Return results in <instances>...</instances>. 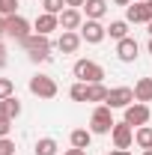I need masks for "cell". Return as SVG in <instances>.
I'll return each mask as SVG.
<instances>
[{
    "label": "cell",
    "instance_id": "obj_28",
    "mask_svg": "<svg viewBox=\"0 0 152 155\" xmlns=\"http://www.w3.org/2000/svg\"><path fill=\"white\" fill-rule=\"evenodd\" d=\"M27 57L33 60V63H48V60H51V51H33V54H27Z\"/></svg>",
    "mask_w": 152,
    "mask_h": 155
},
{
    "label": "cell",
    "instance_id": "obj_13",
    "mask_svg": "<svg viewBox=\"0 0 152 155\" xmlns=\"http://www.w3.org/2000/svg\"><path fill=\"white\" fill-rule=\"evenodd\" d=\"M81 24H84V12H81V9L66 6V9L60 12V27H63V30H81Z\"/></svg>",
    "mask_w": 152,
    "mask_h": 155
},
{
    "label": "cell",
    "instance_id": "obj_18",
    "mask_svg": "<svg viewBox=\"0 0 152 155\" xmlns=\"http://www.w3.org/2000/svg\"><path fill=\"white\" fill-rule=\"evenodd\" d=\"M107 87L104 84H87V101H95V104H104L107 101Z\"/></svg>",
    "mask_w": 152,
    "mask_h": 155
},
{
    "label": "cell",
    "instance_id": "obj_33",
    "mask_svg": "<svg viewBox=\"0 0 152 155\" xmlns=\"http://www.w3.org/2000/svg\"><path fill=\"white\" fill-rule=\"evenodd\" d=\"M3 36H6V18L0 15V42H3Z\"/></svg>",
    "mask_w": 152,
    "mask_h": 155
},
{
    "label": "cell",
    "instance_id": "obj_5",
    "mask_svg": "<svg viewBox=\"0 0 152 155\" xmlns=\"http://www.w3.org/2000/svg\"><path fill=\"white\" fill-rule=\"evenodd\" d=\"M111 110H116V107H128V104H134V87H111V93H107V101H104Z\"/></svg>",
    "mask_w": 152,
    "mask_h": 155
},
{
    "label": "cell",
    "instance_id": "obj_1",
    "mask_svg": "<svg viewBox=\"0 0 152 155\" xmlns=\"http://www.w3.org/2000/svg\"><path fill=\"white\" fill-rule=\"evenodd\" d=\"M72 75L78 81H84V84H101L104 81V69L95 60H78L75 66H72Z\"/></svg>",
    "mask_w": 152,
    "mask_h": 155
},
{
    "label": "cell",
    "instance_id": "obj_7",
    "mask_svg": "<svg viewBox=\"0 0 152 155\" xmlns=\"http://www.w3.org/2000/svg\"><path fill=\"white\" fill-rule=\"evenodd\" d=\"M149 119H152V110L143 104V101H134V104H128V107H125V122H128L131 128L149 125Z\"/></svg>",
    "mask_w": 152,
    "mask_h": 155
},
{
    "label": "cell",
    "instance_id": "obj_39",
    "mask_svg": "<svg viewBox=\"0 0 152 155\" xmlns=\"http://www.w3.org/2000/svg\"><path fill=\"white\" fill-rule=\"evenodd\" d=\"M143 155H152V149H143Z\"/></svg>",
    "mask_w": 152,
    "mask_h": 155
},
{
    "label": "cell",
    "instance_id": "obj_23",
    "mask_svg": "<svg viewBox=\"0 0 152 155\" xmlns=\"http://www.w3.org/2000/svg\"><path fill=\"white\" fill-rule=\"evenodd\" d=\"M18 6H21V0H0V15H3V18L18 15Z\"/></svg>",
    "mask_w": 152,
    "mask_h": 155
},
{
    "label": "cell",
    "instance_id": "obj_35",
    "mask_svg": "<svg viewBox=\"0 0 152 155\" xmlns=\"http://www.w3.org/2000/svg\"><path fill=\"white\" fill-rule=\"evenodd\" d=\"M134 0H114V6H131Z\"/></svg>",
    "mask_w": 152,
    "mask_h": 155
},
{
    "label": "cell",
    "instance_id": "obj_27",
    "mask_svg": "<svg viewBox=\"0 0 152 155\" xmlns=\"http://www.w3.org/2000/svg\"><path fill=\"white\" fill-rule=\"evenodd\" d=\"M0 155H15V140L0 137Z\"/></svg>",
    "mask_w": 152,
    "mask_h": 155
},
{
    "label": "cell",
    "instance_id": "obj_41",
    "mask_svg": "<svg viewBox=\"0 0 152 155\" xmlns=\"http://www.w3.org/2000/svg\"><path fill=\"white\" fill-rule=\"evenodd\" d=\"M149 3H152V0H149Z\"/></svg>",
    "mask_w": 152,
    "mask_h": 155
},
{
    "label": "cell",
    "instance_id": "obj_14",
    "mask_svg": "<svg viewBox=\"0 0 152 155\" xmlns=\"http://www.w3.org/2000/svg\"><path fill=\"white\" fill-rule=\"evenodd\" d=\"M18 45L27 54H33V51H51V39L42 36V33H30V36L24 39V42H18Z\"/></svg>",
    "mask_w": 152,
    "mask_h": 155
},
{
    "label": "cell",
    "instance_id": "obj_30",
    "mask_svg": "<svg viewBox=\"0 0 152 155\" xmlns=\"http://www.w3.org/2000/svg\"><path fill=\"white\" fill-rule=\"evenodd\" d=\"M0 119H12L9 116V107H6V98H0Z\"/></svg>",
    "mask_w": 152,
    "mask_h": 155
},
{
    "label": "cell",
    "instance_id": "obj_29",
    "mask_svg": "<svg viewBox=\"0 0 152 155\" xmlns=\"http://www.w3.org/2000/svg\"><path fill=\"white\" fill-rule=\"evenodd\" d=\"M12 122H15V119H0V137H9V131H12Z\"/></svg>",
    "mask_w": 152,
    "mask_h": 155
},
{
    "label": "cell",
    "instance_id": "obj_37",
    "mask_svg": "<svg viewBox=\"0 0 152 155\" xmlns=\"http://www.w3.org/2000/svg\"><path fill=\"white\" fill-rule=\"evenodd\" d=\"M146 51H149V54H152V36H149V42H146Z\"/></svg>",
    "mask_w": 152,
    "mask_h": 155
},
{
    "label": "cell",
    "instance_id": "obj_42",
    "mask_svg": "<svg viewBox=\"0 0 152 155\" xmlns=\"http://www.w3.org/2000/svg\"><path fill=\"white\" fill-rule=\"evenodd\" d=\"M107 155H111V152H107Z\"/></svg>",
    "mask_w": 152,
    "mask_h": 155
},
{
    "label": "cell",
    "instance_id": "obj_21",
    "mask_svg": "<svg viewBox=\"0 0 152 155\" xmlns=\"http://www.w3.org/2000/svg\"><path fill=\"white\" fill-rule=\"evenodd\" d=\"M107 36L114 39V42L125 39V36H128V21H111V27H107Z\"/></svg>",
    "mask_w": 152,
    "mask_h": 155
},
{
    "label": "cell",
    "instance_id": "obj_2",
    "mask_svg": "<svg viewBox=\"0 0 152 155\" xmlns=\"http://www.w3.org/2000/svg\"><path fill=\"white\" fill-rule=\"evenodd\" d=\"M90 131H93V134H111V131H114V114H111L107 104H95L93 107Z\"/></svg>",
    "mask_w": 152,
    "mask_h": 155
},
{
    "label": "cell",
    "instance_id": "obj_15",
    "mask_svg": "<svg viewBox=\"0 0 152 155\" xmlns=\"http://www.w3.org/2000/svg\"><path fill=\"white\" fill-rule=\"evenodd\" d=\"M107 6H111L107 0H87L81 9H84V15H87L90 21H101L104 15H107Z\"/></svg>",
    "mask_w": 152,
    "mask_h": 155
},
{
    "label": "cell",
    "instance_id": "obj_6",
    "mask_svg": "<svg viewBox=\"0 0 152 155\" xmlns=\"http://www.w3.org/2000/svg\"><path fill=\"white\" fill-rule=\"evenodd\" d=\"M81 39L87 42V45H98V42H104L107 39V27L101 24V21H84L81 24Z\"/></svg>",
    "mask_w": 152,
    "mask_h": 155
},
{
    "label": "cell",
    "instance_id": "obj_32",
    "mask_svg": "<svg viewBox=\"0 0 152 155\" xmlns=\"http://www.w3.org/2000/svg\"><path fill=\"white\" fill-rule=\"evenodd\" d=\"M87 0H66V6H72V9H78V6H84Z\"/></svg>",
    "mask_w": 152,
    "mask_h": 155
},
{
    "label": "cell",
    "instance_id": "obj_16",
    "mask_svg": "<svg viewBox=\"0 0 152 155\" xmlns=\"http://www.w3.org/2000/svg\"><path fill=\"white\" fill-rule=\"evenodd\" d=\"M69 143H72L75 149H90V143H93V131H90V128H72Z\"/></svg>",
    "mask_w": 152,
    "mask_h": 155
},
{
    "label": "cell",
    "instance_id": "obj_4",
    "mask_svg": "<svg viewBox=\"0 0 152 155\" xmlns=\"http://www.w3.org/2000/svg\"><path fill=\"white\" fill-rule=\"evenodd\" d=\"M125 21L128 24H149L152 21V3L149 0H134L131 6H125Z\"/></svg>",
    "mask_w": 152,
    "mask_h": 155
},
{
    "label": "cell",
    "instance_id": "obj_19",
    "mask_svg": "<svg viewBox=\"0 0 152 155\" xmlns=\"http://www.w3.org/2000/svg\"><path fill=\"white\" fill-rule=\"evenodd\" d=\"M57 149H60V143L54 140V137H39L36 146H33L36 155H57Z\"/></svg>",
    "mask_w": 152,
    "mask_h": 155
},
{
    "label": "cell",
    "instance_id": "obj_22",
    "mask_svg": "<svg viewBox=\"0 0 152 155\" xmlns=\"http://www.w3.org/2000/svg\"><path fill=\"white\" fill-rule=\"evenodd\" d=\"M69 98H72V101H87V84H84V81H75V84L69 87Z\"/></svg>",
    "mask_w": 152,
    "mask_h": 155
},
{
    "label": "cell",
    "instance_id": "obj_25",
    "mask_svg": "<svg viewBox=\"0 0 152 155\" xmlns=\"http://www.w3.org/2000/svg\"><path fill=\"white\" fill-rule=\"evenodd\" d=\"M9 96H15V84H12V78H0V98Z\"/></svg>",
    "mask_w": 152,
    "mask_h": 155
},
{
    "label": "cell",
    "instance_id": "obj_9",
    "mask_svg": "<svg viewBox=\"0 0 152 155\" xmlns=\"http://www.w3.org/2000/svg\"><path fill=\"white\" fill-rule=\"evenodd\" d=\"M111 137H114V149H131L134 146V128L125 119H122V122H114Z\"/></svg>",
    "mask_w": 152,
    "mask_h": 155
},
{
    "label": "cell",
    "instance_id": "obj_17",
    "mask_svg": "<svg viewBox=\"0 0 152 155\" xmlns=\"http://www.w3.org/2000/svg\"><path fill=\"white\" fill-rule=\"evenodd\" d=\"M134 101H152V78H140L134 84Z\"/></svg>",
    "mask_w": 152,
    "mask_h": 155
},
{
    "label": "cell",
    "instance_id": "obj_36",
    "mask_svg": "<svg viewBox=\"0 0 152 155\" xmlns=\"http://www.w3.org/2000/svg\"><path fill=\"white\" fill-rule=\"evenodd\" d=\"M111 155H131L128 149H111Z\"/></svg>",
    "mask_w": 152,
    "mask_h": 155
},
{
    "label": "cell",
    "instance_id": "obj_24",
    "mask_svg": "<svg viewBox=\"0 0 152 155\" xmlns=\"http://www.w3.org/2000/svg\"><path fill=\"white\" fill-rule=\"evenodd\" d=\"M66 9V0H42V12H51V15H60Z\"/></svg>",
    "mask_w": 152,
    "mask_h": 155
},
{
    "label": "cell",
    "instance_id": "obj_40",
    "mask_svg": "<svg viewBox=\"0 0 152 155\" xmlns=\"http://www.w3.org/2000/svg\"><path fill=\"white\" fill-rule=\"evenodd\" d=\"M149 125H152V119H149Z\"/></svg>",
    "mask_w": 152,
    "mask_h": 155
},
{
    "label": "cell",
    "instance_id": "obj_10",
    "mask_svg": "<svg viewBox=\"0 0 152 155\" xmlns=\"http://www.w3.org/2000/svg\"><path fill=\"white\" fill-rule=\"evenodd\" d=\"M137 54H140V45H137V39L125 36L116 42V57L122 60V63H134L137 60Z\"/></svg>",
    "mask_w": 152,
    "mask_h": 155
},
{
    "label": "cell",
    "instance_id": "obj_31",
    "mask_svg": "<svg viewBox=\"0 0 152 155\" xmlns=\"http://www.w3.org/2000/svg\"><path fill=\"white\" fill-rule=\"evenodd\" d=\"M6 54H9V51H6V45H3V42H0V69H3V66H6V63H9V57H6Z\"/></svg>",
    "mask_w": 152,
    "mask_h": 155
},
{
    "label": "cell",
    "instance_id": "obj_26",
    "mask_svg": "<svg viewBox=\"0 0 152 155\" xmlns=\"http://www.w3.org/2000/svg\"><path fill=\"white\" fill-rule=\"evenodd\" d=\"M6 107H9V116H12V119L21 116V101H18V96H9V98H6Z\"/></svg>",
    "mask_w": 152,
    "mask_h": 155
},
{
    "label": "cell",
    "instance_id": "obj_20",
    "mask_svg": "<svg viewBox=\"0 0 152 155\" xmlns=\"http://www.w3.org/2000/svg\"><path fill=\"white\" fill-rule=\"evenodd\" d=\"M134 143L140 149H152V125H140L134 128Z\"/></svg>",
    "mask_w": 152,
    "mask_h": 155
},
{
    "label": "cell",
    "instance_id": "obj_11",
    "mask_svg": "<svg viewBox=\"0 0 152 155\" xmlns=\"http://www.w3.org/2000/svg\"><path fill=\"white\" fill-rule=\"evenodd\" d=\"M81 42H84V39H81L78 30H63L60 39H57V51L60 54H75L78 48H81Z\"/></svg>",
    "mask_w": 152,
    "mask_h": 155
},
{
    "label": "cell",
    "instance_id": "obj_3",
    "mask_svg": "<svg viewBox=\"0 0 152 155\" xmlns=\"http://www.w3.org/2000/svg\"><path fill=\"white\" fill-rule=\"evenodd\" d=\"M27 87H30V93H33L36 98H54V96L60 93L57 81H54L51 75H42V72H36V75L30 78V84H27Z\"/></svg>",
    "mask_w": 152,
    "mask_h": 155
},
{
    "label": "cell",
    "instance_id": "obj_12",
    "mask_svg": "<svg viewBox=\"0 0 152 155\" xmlns=\"http://www.w3.org/2000/svg\"><path fill=\"white\" fill-rule=\"evenodd\" d=\"M33 30H36V33H42V36H51L54 30H60V15H51V12H42V15H36V21H33Z\"/></svg>",
    "mask_w": 152,
    "mask_h": 155
},
{
    "label": "cell",
    "instance_id": "obj_8",
    "mask_svg": "<svg viewBox=\"0 0 152 155\" xmlns=\"http://www.w3.org/2000/svg\"><path fill=\"white\" fill-rule=\"evenodd\" d=\"M30 21L24 18V15H9L6 18V36L9 39H15V42H24V39L30 36Z\"/></svg>",
    "mask_w": 152,
    "mask_h": 155
},
{
    "label": "cell",
    "instance_id": "obj_34",
    "mask_svg": "<svg viewBox=\"0 0 152 155\" xmlns=\"http://www.w3.org/2000/svg\"><path fill=\"white\" fill-rule=\"evenodd\" d=\"M63 155H87V152H84V149H75V146H72V149H66Z\"/></svg>",
    "mask_w": 152,
    "mask_h": 155
},
{
    "label": "cell",
    "instance_id": "obj_38",
    "mask_svg": "<svg viewBox=\"0 0 152 155\" xmlns=\"http://www.w3.org/2000/svg\"><path fill=\"white\" fill-rule=\"evenodd\" d=\"M146 30H149V36H152V21H149V24H146Z\"/></svg>",
    "mask_w": 152,
    "mask_h": 155
}]
</instances>
